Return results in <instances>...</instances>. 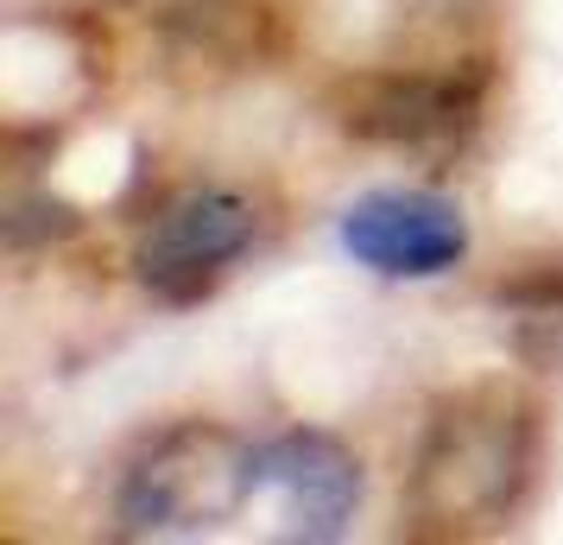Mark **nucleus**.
<instances>
[{
	"mask_svg": "<svg viewBox=\"0 0 563 545\" xmlns=\"http://www.w3.org/2000/svg\"><path fill=\"white\" fill-rule=\"evenodd\" d=\"M260 216L241 190H184L153 216V229L140 235L133 266H140V286L165 298V305H190L203 298L234 260L254 248Z\"/></svg>",
	"mask_w": 563,
	"mask_h": 545,
	"instance_id": "4",
	"label": "nucleus"
},
{
	"mask_svg": "<svg viewBox=\"0 0 563 545\" xmlns=\"http://www.w3.org/2000/svg\"><path fill=\"white\" fill-rule=\"evenodd\" d=\"M512 337L532 362H563V280H532L512 292Z\"/></svg>",
	"mask_w": 563,
	"mask_h": 545,
	"instance_id": "7",
	"label": "nucleus"
},
{
	"mask_svg": "<svg viewBox=\"0 0 563 545\" xmlns=\"http://www.w3.org/2000/svg\"><path fill=\"white\" fill-rule=\"evenodd\" d=\"M342 248L380 280H437L468 254V222L437 190H374L349 204Z\"/></svg>",
	"mask_w": 563,
	"mask_h": 545,
	"instance_id": "5",
	"label": "nucleus"
},
{
	"mask_svg": "<svg viewBox=\"0 0 563 545\" xmlns=\"http://www.w3.org/2000/svg\"><path fill=\"white\" fill-rule=\"evenodd\" d=\"M532 482V413L507 393L443 400L411 464V514L437 533H475L519 508Z\"/></svg>",
	"mask_w": 563,
	"mask_h": 545,
	"instance_id": "1",
	"label": "nucleus"
},
{
	"mask_svg": "<svg viewBox=\"0 0 563 545\" xmlns=\"http://www.w3.org/2000/svg\"><path fill=\"white\" fill-rule=\"evenodd\" d=\"M475 115H482V89L468 77H386L367 83L342 121L361 140L431 153V146H456L462 133L475 128Z\"/></svg>",
	"mask_w": 563,
	"mask_h": 545,
	"instance_id": "6",
	"label": "nucleus"
},
{
	"mask_svg": "<svg viewBox=\"0 0 563 545\" xmlns=\"http://www.w3.org/2000/svg\"><path fill=\"white\" fill-rule=\"evenodd\" d=\"M247 464L254 450L222 425H172L133 457L114 494L121 539H203L222 520L247 514Z\"/></svg>",
	"mask_w": 563,
	"mask_h": 545,
	"instance_id": "2",
	"label": "nucleus"
},
{
	"mask_svg": "<svg viewBox=\"0 0 563 545\" xmlns=\"http://www.w3.org/2000/svg\"><path fill=\"white\" fill-rule=\"evenodd\" d=\"M361 508V464L323 432H279L254 444L247 464V514L260 533L291 545H330Z\"/></svg>",
	"mask_w": 563,
	"mask_h": 545,
	"instance_id": "3",
	"label": "nucleus"
}]
</instances>
